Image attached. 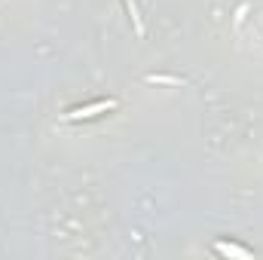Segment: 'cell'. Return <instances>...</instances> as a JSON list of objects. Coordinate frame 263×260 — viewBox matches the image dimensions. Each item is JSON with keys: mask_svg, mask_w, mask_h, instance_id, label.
I'll use <instances>...</instances> for the list:
<instances>
[{"mask_svg": "<svg viewBox=\"0 0 263 260\" xmlns=\"http://www.w3.org/2000/svg\"><path fill=\"white\" fill-rule=\"evenodd\" d=\"M110 107H117V101H98V104H89V107L73 110V114H70V120H89V117H95L98 110H110Z\"/></svg>", "mask_w": 263, "mask_h": 260, "instance_id": "cell-1", "label": "cell"}, {"mask_svg": "<svg viewBox=\"0 0 263 260\" xmlns=\"http://www.w3.org/2000/svg\"><path fill=\"white\" fill-rule=\"evenodd\" d=\"M217 248V254H236V257H248V251L245 248H236V245H214Z\"/></svg>", "mask_w": 263, "mask_h": 260, "instance_id": "cell-2", "label": "cell"}, {"mask_svg": "<svg viewBox=\"0 0 263 260\" xmlns=\"http://www.w3.org/2000/svg\"><path fill=\"white\" fill-rule=\"evenodd\" d=\"M126 6H129L132 18H135V28H138V34H144V25H141V12H138V6H135V0H126Z\"/></svg>", "mask_w": 263, "mask_h": 260, "instance_id": "cell-3", "label": "cell"}, {"mask_svg": "<svg viewBox=\"0 0 263 260\" xmlns=\"http://www.w3.org/2000/svg\"><path fill=\"white\" fill-rule=\"evenodd\" d=\"M150 83H168V86H181V80H175V77H147Z\"/></svg>", "mask_w": 263, "mask_h": 260, "instance_id": "cell-4", "label": "cell"}]
</instances>
